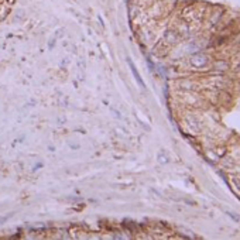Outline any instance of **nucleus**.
I'll return each instance as SVG.
<instances>
[{"instance_id":"1","label":"nucleus","mask_w":240,"mask_h":240,"mask_svg":"<svg viewBox=\"0 0 240 240\" xmlns=\"http://www.w3.org/2000/svg\"><path fill=\"white\" fill-rule=\"evenodd\" d=\"M129 61V65H130V68H131V71H133V74H134V76H136V78L139 79V82H140V85H141V86H144V83H143V81H141V78H140V75H139V72H137V71H136V68H134V65H133V62H131V60H127Z\"/></svg>"}]
</instances>
